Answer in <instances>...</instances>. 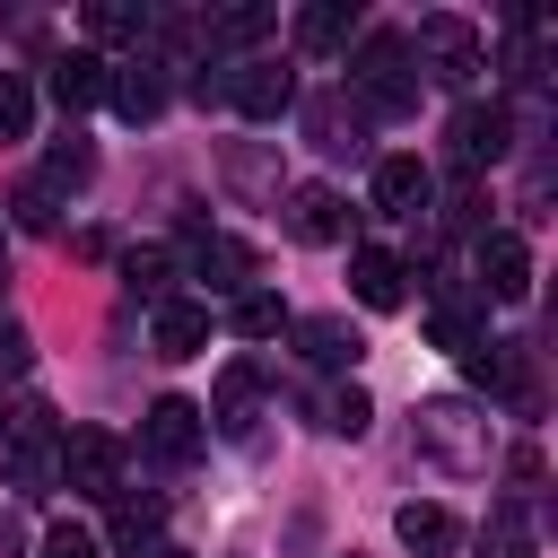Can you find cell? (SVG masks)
I'll return each instance as SVG.
<instances>
[{
  "label": "cell",
  "mask_w": 558,
  "mask_h": 558,
  "mask_svg": "<svg viewBox=\"0 0 558 558\" xmlns=\"http://www.w3.org/2000/svg\"><path fill=\"white\" fill-rule=\"evenodd\" d=\"M366 418H375V401H366L357 384H340V392L323 401V427H331V436H366Z\"/></svg>",
  "instance_id": "29"
},
{
  "label": "cell",
  "mask_w": 558,
  "mask_h": 558,
  "mask_svg": "<svg viewBox=\"0 0 558 558\" xmlns=\"http://www.w3.org/2000/svg\"><path fill=\"white\" fill-rule=\"evenodd\" d=\"M166 532V497H113V549H148Z\"/></svg>",
  "instance_id": "21"
},
{
  "label": "cell",
  "mask_w": 558,
  "mask_h": 558,
  "mask_svg": "<svg viewBox=\"0 0 558 558\" xmlns=\"http://www.w3.org/2000/svg\"><path fill=\"white\" fill-rule=\"evenodd\" d=\"M349 87H357V105L366 113H410L418 105V70H410V35H366L357 44V61H349Z\"/></svg>",
  "instance_id": "1"
},
{
  "label": "cell",
  "mask_w": 558,
  "mask_h": 558,
  "mask_svg": "<svg viewBox=\"0 0 558 558\" xmlns=\"http://www.w3.org/2000/svg\"><path fill=\"white\" fill-rule=\"evenodd\" d=\"M480 549H488V558H532V523H523V506H497L488 532H480Z\"/></svg>",
  "instance_id": "24"
},
{
  "label": "cell",
  "mask_w": 558,
  "mask_h": 558,
  "mask_svg": "<svg viewBox=\"0 0 558 558\" xmlns=\"http://www.w3.org/2000/svg\"><path fill=\"white\" fill-rule=\"evenodd\" d=\"M201 436H209V418H201V401H183V392L148 401V418H140V445H148L157 462H192Z\"/></svg>",
  "instance_id": "5"
},
{
  "label": "cell",
  "mask_w": 558,
  "mask_h": 558,
  "mask_svg": "<svg viewBox=\"0 0 558 558\" xmlns=\"http://www.w3.org/2000/svg\"><path fill=\"white\" fill-rule=\"evenodd\" d=\"M296 349H305L314 366H349V357H357V331H349L340 314H305V323H296Z\"/></svg>",
  "instance_id": "19"
},
{
  "label": "cell",
  "mask_w": 558,
  "mask_h": 558,
  "mask_svg": "<svg viewBox=\"0 0 558 558\" xmlns=\"http://www.w3.org/2000/svg\"><path fill=\"white\" fill-rule=\"evenodd\" d=\"M105 78H113V61L78 44V52L52 61V105H61V113H87V105H105Z\"/></svg>",
  "instance_id": "11"
},
{
  "label": "cell",
  "mask_w": 558,
  "mask_h": 558,
  "mask_svg": "<svg viewBox=\"0 0 558 558\" xmlns=\"http://www.w3.org/2000/svg\"><path fill=\"white\" fill-rule=\"evenodd\" d=\"M427 192H436V183H427L418 157H384V166H375V209H384V218H418Z\"/></svg>",
  "instance_id": "13"
},
{
  "label": "cell",
  "mask_w": 558,
  "mask_h": 558,
  "mask_svg": "<svg viewBox=\"0 0 558 558\" xmlns=\"http://www.w3.org/2000/svg\"><path fill=\"white\" fill-rule=\"evenodd\" d=\"M462 427H471V410H462V401H427V410H418V445H427L445 471H488V453H471V445H462Z\"/></svg>",
  "instance_id": "10"
},
{
  "label": "cell",
  "mask_w": 558,
  "mask_h": 558,
  "mask_svg": "<svg viewBox=\"0 0 558 558\" xmlns=\"http://www.w3.org/2000/svg\"><path fill=\"white\" fill-rule=\"evenodd\" d=\"M349 35H357V9H349V0H314V9H296V44H305V52H340Z\"/></svg>",
  "instance_id": "18"
},
{
  "label": "cell",
  "mask_w": 558,
  "mask_h": 558,
  "mask_svg": "<svg viewBox=\"0 0 558 558\" xmlns=\"http://www.w3.org/2000/svg\"><path fill=\"white\" fill-rule=\"evenodd\" d=\"M122 279H131V296H148V305H166V279H174V262L148 244V253H131L122 262Z\"/></svg>",
  "instance_id": "28"
},
{
  "label": "cell",
  "mask_w": 558,
  "mask_h": 558,
  "mask_svg": "<svg viewBox=\"0 0 558 558\" xmlns=\"http://www.w3.org/2000/svg\"><path fill=\"white\" fill-rule=\"evenodd\" d=\"M148 558H192V549H148Z\"/></svg>",
  "instance_id": "34"
},
{
  "label": "cell",
  "mask_w": 558,
  "mask_h": 558,
  "mask_svg": "<svg viewBox=\"0 0 558 558\" xmlns=\"http://www.w3.org/2000/svg\"><path fill=\"white\" fill-rule=\"evenodd\" d=\"M253 410H262V375L235 357V366L218 375V401H209L201 418H218V436H235V445H244V436H253Z\"/></svg>",
  "instance_id": "12"
},
{
  "label": "cell",
  "mask_w": 558,
  "mask_h": 558,
  "mask_svg": "<svg viewBox=\"0 0 558 558\" xmlns=\"http://www.w3.org/2000/svg\"><path fill=\"white\" fill-rule=\"evenodd\" d=\"M87 35H96V44H131V35H148V9H131V0H96V9H87Z\"/></svg>",
  "instance_id": "23"
},
{
  "label": "cell",
  "mask_w": 558,
  "mask_h": 558,
  "mask_svg": "<svg viewBox=\"0 0 558 558\" xmlns=\"http://www.w3.org/2000/svg\"><path fill=\"white\" fill-rule=\"evenodd\" d=\"M480 296H497V305H523L532 296V244L514 227H488L480 235Z\"/></svg>",
  "instance_id": "4"
},
{
  "label": "cell",
  "mask_w": 558,
  "mask_h": 558,
  "mask_svg": "<svg viewBox=\"0 0 558 558\" xmlns=\"http://www.w3.org/2000/svg\"><path fill=\"white\" fill-rule=\"evenodd\" d=\"M0 375H26V331L0 323Z\"/></svg>",
  "instance_id": "33"
},
{
  "label": "cell",
  "mask_w": 558,
  "mask_h": 558,
  "mask_svg": "<svg viewBox=\"0 0 558 558\" xmlns=\"http://www.w3.org/2000/svg\"><path fill=\"white\" fill-rule=\"evenodd\" d=\"M349 288H357L366 314H392V305L410 296V262L384 253V244H357V253H349Z\"/></svg>",
  "instance_id": "8"
},
{
  "label": "cell",
  "mask_w": 558,
  "mask_h": 558,
  "mask_svg": "<svg viewBox=\"0 0 558 558\" xmlns=\"http://www.w3.org/2000/svg\"><path fill=\"white\" fill-rule=\"evenodd\" d=\"M201 270H218L209 288H244V279H253V253L227 244V235H201Z\"/></svg>",
  "instance_id": "25"
},
{
  "label": "cell",
  "mask_w": 558,
  "mask_h": 558,
  "mask_svg": "<svg viewBox=\"0 0 558 558\" xmlns=\"http://www.w3.org/2000/svg\"><path fill=\"white\" fill-rule=\"evenodd\" d=\"M279 323H288V314H279V296H262V288H253V296L235 305V331H244V340H270Z\"/></svg>",
  "instance_id": "30"
},
{
  "label": "cell",
  "mask_w": 558,
  "mask_h": 558,
  "mask_svg": "<svg viewBox=\"0 0 558 558\" xmlns=\"http://www.w3.org/2000/svg\"><path fill=\"white\" fill-rule=\"evenodd\" d=\"M52 462H61V436L44 427V410H26V427L9 436V471L35 488V480H52Z\"/></svg>",
  "instance_id": "17"
},
{
  "label": "cell",
  "mask_w": 558,
  "mask_h": 558,
  "mask_svg": "<svg viewBox=\"0 0 558 558\" xmlns=\"http://www.w3.org/2000/svg\"><path fill=\"white\" fill-rule=\"evenodd\" d=\"M392 532H401V549H418V558H445V549L462 541V523H453L436 497H410V506L392 514Z\"/></svg>",
  "instance_id": "14"
},
{
  "label": "cell",
  "mask_w": 558,
  "mask_h": 558,
  "mask_svg": "<svg viewBox=\"0 0 558 558\" xmlns=\"http://www.w3.org/2000/svg\"><path fill=\"white\" fill-rule=\"evenodd\" d=\"M35 131V87L17 70H0V140H26Z\"/></svg>",
  "instance_id": "26"
},
{
  "label": "cell",
  "mask_w": 558,
  "mask_h": 558,
  "mask_svg": "<svg viewBox=\"0 0 558 558\" xmlns=\"http://www.w3.org/2000/svg\"><path fill=\"white\" fill-rule=\"evenodd\" d=\"M9 227H26V235H52V227H61V201H52V192L26 174V183L9 192Z\"/></svg>",
  "instance_id": "22"
},
{
  "label": "cell",
  "mask_w": 558,
  "mask_h": 558,
  "mask_svg": "<svg viewBox=\"0 0 558 558\" xmlns=\"http://www.w3.org/2000/svg\"><path fill=\"white\" fill-rule=\"evenodd\" d=\"M445 140H453V166L480 174V166H497V157L514 148V113H506V105H462Z\"/></svg>",
  "instance_id": "7"
},
{
  "label": "cell",
  "mask_w": 558,
  "mask_h": 558,
  "mask_svg": "<svg viewBox=\"0 0 558 558\" xmlns=\"http://www.w3.org/2000/svg\"><path fill=\"white\" fill-rule=\"evenodd\" d=\"M418 52H427V70H436L445 87H471V78H480V61H488L480 26H471V17H453V9L418 17V35H410V61H418Z\"/></svg>",
  "instance_id": "2"
},
{
  "label": "cell",
  "mask_w": 558,
  "mask_h": 558,
  "mask_svg": "<svg viewBox=\"0 0 558 558\" xmlns=\"http://www.w3.org/2000/svg\"><path fill=\"white\" fill-rule=\"evenodd\" d=\"M218 96H227L244 122H279V113L296 105V78H288L279 61H244L235 78H218Z\"/></svg>",
  "instance_id": "6"
},
{
  "label": "cell",
  "mask_w": 558,
  "mask_h": 558,
  "mask_svg": "<svg viewBox=\"0 0 558 558\" xmlns=\"http://www.w3.org/2000/svg\"><path fill=\"white\" fill-rule=\"evenodd\" d=\"M105 96H113L122 122H148V113L166 105V78H157V61H122V70L105 78Z\"/></svg>",
  "instance_id": "15"
},
{
  "label": "cell",
  "mask_w": 558,
  "mask_h": 558,
  "mask_svg": "<svg viewBox=\"0 0 558 558\" xmlns=\"http://www.w3.org/2000/svg\"><path fill=\"white\" fill-rule=\"evenodd\" d=\"M35 558H105V541H96V532H78V523H52Z\"/></svg>",
  "instance_id": "31"
},
{
  "label": "cell",
  "mask_w": 558,
  "mask_h": 558,
  "mask_svg": "<svg viewBox=\"0 0 558 558\" xmlns=\"http://www.w3.org/2000/svg\"><path fill=\"white\" fill-rule=\"evenodd\" d=\"M201 340H209V305L166 296L157 305V357H201Z\"/></svg>",
  "instance_id": "16"
},
{
  "label": "cell",
  "mask_w": 558,
  "mask_h": 558,
  "mask_svg": "<svg viewBox=\"0 0 558 558\" xmlns=\"http://www.w3.org/2000/svg\"><path fill=\"white\" fill-rule=\"evenodd\" d=\"M288 235H296V244H340V235H349V201H340L331 183H296V192H288Z\"/></svg>",
  "instance_id": "9"
},
{
  "label": "cell",
  "mask_w": 558,
  "mask_h": 558,
  "mask_svg": "<svg viewBox=\"0 0 558 558\" xmlns=\"http://www.w3.org/2000/svg\"><path fill=\"white\" fill-rule=\"evenodd\" d=\"M427 331H436V349H471V314H462V305H436Z\"/></svg>",
  "instance_id": "32"
},
{
  "label": "cell",
  "mask_w": 558,
  "mask_h": 558,
  "mask_svg": "<svg viewBox=\"0 0 558 558\" xmlns=\"http://www.w3.org/2000/svg\"><path fill=\"white\" fill-rule=\"evenodd\" d=\"M201 35H209V44H253V35H270V9H253V0H244V9H218Z\"/></svg>",
  "instance_id": "27"
},
{
  "label": "cell",
  "mask_w": 558,
  "mask_h": 558,
  "mask_svg": "<svg viewBox=\"0 0 558 558\" xmlns=\"http://www.w3.org/2000/svg\"><path fill=\"white\" fill-rule=\"evenodd\" d=\"M52 480H61L70 497H122V436H105V427H70Z\"/></svg>",
  "instance_id": "3"
},
{
  "label": "cell",
  "mask_w": 558,
  "mask_h": 558,
  "mask_svg": "<svg viewBox=\"0 0 558 558\" xmlns=\"http://www.w3.org/2000/svg\"><path fill=\"white\" fill-rule=\"evenodd\" d=\"M87 174H96V148H87L78 131H70V140H52V157H44V174H35V183H44L52 201H61V192H78Z\"/></svg>",
  "instance_id": "20"
},
{
  "label": "cell",
  "mask_w": 558,
  "mask_h": 558,
  "mask_svg": "<svg viewBox=\"0 0 558 558\" xmlns=\"http://www.w3.org/2000/svg\"><path fill=\"white\" fill-rule=\"evenodd\" d=\"M0 253H9V218H0Z\"/></svg>",
  "instance_id": "35"
}]
</instances>
